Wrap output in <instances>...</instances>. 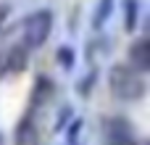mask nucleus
Segmentation results:
<instances>
[{
  "mask_svg": "<svg viewBox=\"0 0 150 145\" xmlns=\"http://www.w3.org/2000/svg\"><path fill=\"white\" fill-rule=\"evenodd\" d=\"M50 29H53V11L40 8L34 13H29L21 24V48H26V50L42 48L45 40L50 37Z\"/></svg>",
  "mask_w": 150,
  "mask_h": 145,
  "instance_id": "obj_2",
  "label": "nucleus"
},
{
  "mask_svg": "<svg viewBox=\"0 0 150 145\" xmlns=\"http://www.w3.org/2000/svg\"><path fill=\"white\" fill-rule=\"evenodd\" d=\"M140 24V0H124V29L134 32Z\"/></svg>",
  "mask_w": 150,
  "mask_h": 145,
  "instance_id": "obj_8",
  "label": "nucleus"
},
{
  "mask_svg": "<svg viewBox=\"0 0 150 145\" xmlns=\"http://www.w3.org/2000/svg\"><path fill=\"white\" fill-rule=\"evenodd\" d=\"M108 87H111V92L119 98V100H124V103H132V100H140L142 95H145V79H142V74H137L134 69H129L127 63H116V66H111V71H108Z\"/></svg>",
  "mask_w": 150,
  "mask_h": 145,
  "instance_id": "obj_1",
  "label": "nucleus"
},
{
  "mask_svg": "<svg viewBox=\"0 0 150 145\" xmlns=\"http://www.w3.org/2000/svg\"><path fill=\"white\" fill-rule=\"evenodd\" d=\"M55 61H58V66L61 69H74L76 66V53H74V48L71 45H61L58 50H55Z\"/></svg>",
  "mask_w": 150,
  "mask_h": 145,
  "instance_id": "obj_11",
  "label": "nucleus"
},
{
  "mask_svg": "<svg viewBox=\"0 0 150 145\" xmlns=\"http://www.w3.org/2000/svg\"><path fill=\"white\" fill-rule=\"evenodd\" d=\"M0 145H5V137H3V132H0Z\"/></svg>",
  "mask_w": 150,
  "mask_h": 145,
  "instance_id": "obj_16",
  "label": "nucleus"
},
{
  "mask_svg": "<svg viewBox=\"0 0 150 145\" xmlns=\"http://www.w3.org/2000/svg\"><path fill=\"white\" fill-rule=\"evenodd\" d=\"M8 16H11V5H8V3H3V5H0V26L5 24V18H8Z\"/></svg>",
  "mask_w": 150,
  "mask_h": 145,
  "instance_id": "obj_15",
  "label": "nucleus"
},
{
  "mask_svg": "<svg viewBox=\"0 0 150 145\" xmlns=\"http://www.w3.org/2000/svg\"><path fill=\"white\" fill-rule=\"evenodd\" d=\"M71 122H74V106H69V103H66V106H61V108H58V119H55V124H53V132H55V135H61Z\"/></svg>",
  "mask_w": 150,
  "mask_h": 145,
  "instance_id": "obj_12",
  "label": "nucleus"
},
{
  "mask_svg": "<svg viewBox=\"0 0 150 145\" xmlns=\"http://www.w3.org/2000/svg\"><path fill=\"white\" fill-rule=\"evenodd\" d=\"M26 66H29V50L21 48V45H13V48L8 50L5 61H3V71H8V74H21Z\"/></svg>",
  "mask_w": 150,
  "mask_h": 145,
  "instance_id": "obj_7",
  "label": "nucleus"
},
{
  "mask_svg": "<svg viewBox=\"0 0 150 145\" xmlns=\"http://www.w3.org/2000/svg\"><path fill=\"white\" fill-rule=\"evenodd\" d=\"M132 145H134V143H132Z\"/></svg>",
  "mask_w": 150,
  "mask_h": 145,
  "instance_id": "obj_17",
  "label": "nucleus"
},
{
  "mask_svg": "<svg viewBox=\"0 0 150 145\" xmlns=\"http://www.w3.org/2000/svg\"><path fill=\"white\" fill-rule=\"evenodd\" d=\"M53 92H55L53 79L45 77V74H40V77L34 79V90H32V98H29V114H26V116H32V114L37 111V106H45V103L53 98Z\"/></svg>",
  "mask_w": 150,
  "mask_h": 145,
  "instance_id": "obj_5",
  "label": "nucleus"
},
{
  "mask_svg": "<svg viewBox=\"0 0 150 145\" xmlns=\"http://www.w3.org/2000/svg\"><path fill=\"white\" fill-rule=\"evenodd\" d=\"M113 5H116V0H100V3H98V8H95V13H92V26H95V29H100V26L111 18Z\"/></svg>",
  "mask_w": 150,
  "mask_h": 145,
  "instance_id": "obj_10",
  "label": "nucleus"
},
{
  "mask_svg": "<svg viewBox=\"0 0 150 145\" xmlns=\"http://www.w3.org/2000/svg\"><path fill=\"white\" fill-rule=\"evenodd\" d=\"M82 127H84V122L74 116V122L66 127V143H69V145H76V140H79V132H82Z\"/></svg>",
  "mask_w": 150,
  "mask_h": 145,
  "instance_id": "obj_14",
  "label": "nucleus"
},
{
  "mask_svg": "<svg viewBox=\"0 0 150 145\" xmlns=\"http://www.w3.org/2000/svg\"><path fill=\"white\" fill-rule=\"evenodd\" d=\"M129 69H134L137 74H145L150 69V40L148 37H137L129 45Z\"/></svg>",
  "mask_w": 150,
  "mask_h": 145,
  "instance_id": "obj_4",
  "label": "nucleus"
},
{
  "mask_svg": "<svg viewBox=\"0 0 150 145\" xmlns=\"http://www.w3.org/2000/svg\"><path fill=\"white\" fill-rule=\"evenodd\" d=\"M105 137L108 145H132V122L124 116H111L105 122Z\"/></svg>",
  "mask_w": 150,
  "mask_h": 145,
  "instance_id": "obj_3",
  "label": "nucleus"
},
{
  "mask_svg": "<svg viewBox=\"0 0 150 145\" xmlns=\"http://www.w3.org/2000/svg\"><path fill=\"white\" fill-rule=\"evenodd\" d=\"M95 82H98V69L92 66L87 74H82V77L76 79V87H74V90H76V95H79V98H90V95H92Z\"/></svg>",
  "mask_w": 150,
  "mask_h": 145,
  "instance_id": "obj_9",
  "label": "nucleus"
},
{
  "mask_svg": "<svg viewBox=\"0 0 150 145\" xmlns=\"http://www.w3.org/2000/svg\"><path fill=\"white\" fill-rule=\"evenodd\" d=\"M108 50H111V37H98V40H92V42L87 45L84 55H87L90 61H95L98 53H108Z\"/></svg>",
  "mask_w": 150,
  "mask_h": 145,
  "instance_id": "obj_13",
  "label": "nucleus"
},
{
  "mask_svg": "<svg viewBox=\"0 0 150 145\" xmlns=\"http://www.w3.org/2000/svg\"><path fill=\"white\" fill-rule=\"evenodd\" d=\"M13 143L16 145H40V132H37V124H34L32 116H24V119L16 124Z\"/></svg>",
  "mask_w": 150,
  "mask_h": 145,
  "instance_id": "obj_6",
  "label": "nucleus"
}]
</instances>
